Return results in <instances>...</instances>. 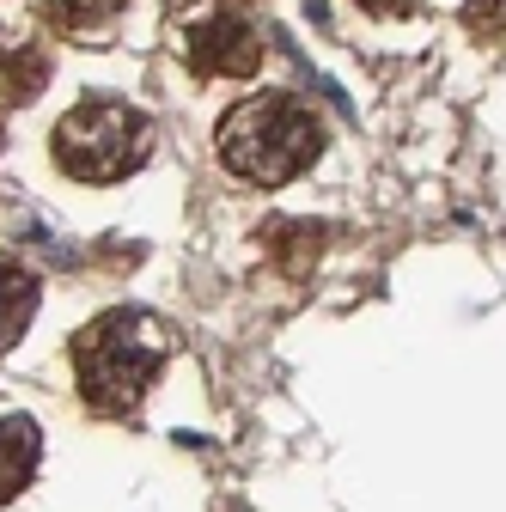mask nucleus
<instances>
[{"instance_id":"obj_3","label":"nucleus","mask_w":506,"mask_h":512,"mask_svg":"<svg viewBox=\"0 0 506 512\" xmlns=\"http://www.w3.org/2000/svg\"><path fill=\"white\" fill-rule=\"evenodd\" d=\"M49 153L74 183H116V177H129V171L147 165L153 122L135 104H122V98H86V104H74L55 122Z\"/></svg>"},{"instance_id":"obj_2","label":"nucleus","mask_w":506,"mask_h":512,"mask_svg":"<svg viewBox=\"0 0 506 512\" xmlns=\"http://www.w3.org/2000/svg\"><path fill=\"white\" fill-rule=\"evenodd\" d=\"M220 159L244 183H293L311 159L324 153V128L299 98L287 92H257L226 110L220 122Z\"/></svg>"},{"instance_id":"obj_4","label":"nucleus","mask_w":506,"mask_h":512,"mask_svg":"<svg viewBox=\"0 0 506 512\" xmlns=\"http://www.w3.org/2000/svg\"><path fill=\"white\" fill-rule=\"evenodd\" d=\"M263 61V31L244 13H208L196 31H189V68L214 74V80H244L257 74Z\"/></svg>"},{"instance_id":"obj_5","label":"nucleus","mask_w":506,"mask_h":512,"mask_svg":"<svg viewBox=\"0 0 506 512\" xmlns=\"http://www.w3.org/2000/svg\"><path fill=\"white\" fill-rule=\"evenodd\" d=\"M37 458H43V439L25 415H0V506L19 500L37 476Z\"/></svg>"},{"instance_id":"obj_1","label":"nucleus","mask_w":506,"mask_h":512,"mask_svg":"<svg viewBox=\"0 0 506 512\" xmlns=\"http://www.w3.org/2000/svg\"><path fill=\"white\" fill-rule=\"evenodd\" d=\"M165 324L153 311H104L74 336V378L98 415H135L165 372Z\"/></svg>"},{"instance_id":"obj_6","label":"nucleus","mask_w":506,"mask_h":512,"mask_svg":"<svg viewBox=\"0 0 506 512\" xmlns=\"http://www.w3.org/2000/svg\"><path fill=\"white\" fill-rule=\"evenodd\" d=\"M37 317V275L19 269L13 256H0V354H7Z\"/></svg>"},{"instance_id":"obj_7","label":"nucleus","mask_w":506,"mask_h":512,"mask_svg":"<svg viewBox=\"0 0 506 512\" xmlns=\"http://www.w3.org/2000/svg\"><path fill=\"white\" fill-rule=\"evenodd\" d=\"M464 25H470L476 37L506 31V0H470V7H464Z\"/></svg>"},{"instance_id":"obj_8","label":"nucleus","mask_w":506,"mask_h":512,"mask_svg":"<svg viewBox=\"0 0 506 512\" xmlns=\"http://www.w3.org/2000/svg\"><path fill=\"white\" fill-rule=\"evenodd\" d=\"M360 7H372V13H385V19H397V13H415L421 0H360Z\"/></svg>"}]
</instances>
